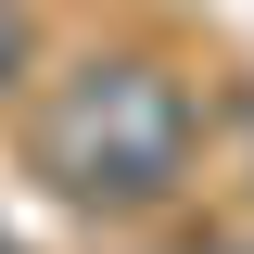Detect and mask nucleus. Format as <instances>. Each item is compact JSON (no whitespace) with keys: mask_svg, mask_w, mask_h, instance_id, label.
Here are the masks:
<instances>
[{"mask_svg":"<svg viewBox=\"0 0 254 254\" xmlns=\"http://www.w3.org/2000/svg\"><path fill=\"white\" fill-rule=\"evenodd\" d=\"M0 254H26V242H13V229H0Z\"/></svg>","mask_w":254,"mask_h":254,"instance_id":"3","label":"nucleus"},{"mask_svg":"<svg viewBox=\"0 0 254 254\" xmlns=\"http://www.w3.org/2000/svg\"><path fill=\"white\" fill-rule=\"evenodd\" d=\"M26 89H38V13L0 0V102H26Z\"/></svg>","mask_w":254,"mask_h":254,"instance_id":"2","label":"nucleus"},{"mask_svg":"<svg viewBox=\"0 0 254 254\" xmlns=\"http://www.w3.org/2000/svg\"><path fill=\"white\" fill-rule=\"evenodd\" d=\"M26 165L102 229H153L203 165V89L165 51H76L26 102Z\"/></svg>","mask_w":254,"mask_h":254,"instance_id":"1","label":"nucleus"}]
</instances>
